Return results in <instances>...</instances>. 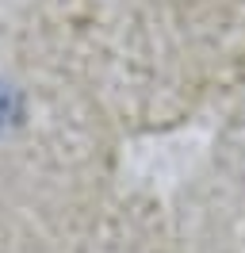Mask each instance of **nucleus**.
<instances>
[{"label": "nucleus", "mask_w": 245, "mask_h": 253, "mask_svg": "<svg viewBox=\"0 0 245 253\" xmlns=\"http://www.w3.org/2000/svg\"><path fill=\"white\" fill-rule=\"evenodd\" d=\"M19 115H23V100L15 92L8 81H0V130H8V126L19 123Z\"/></svg>", "instance_id": "nucleus-1"}]
</instances>
